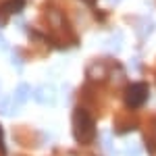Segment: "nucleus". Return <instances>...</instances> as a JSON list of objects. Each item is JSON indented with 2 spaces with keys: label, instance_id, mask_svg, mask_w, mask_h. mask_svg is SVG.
<instances>
[{
  "label": "nucleus",
  "instance_id": "f257e3e1",
  "mask_svg": "<svg viewBox=\"0 0 156 156\" xmlns=\"http://www.w3.org/2000/svg\"><path fill=\"white\" fill-rule=\"evenodd\" d=\"M73 135L79 144H90L96 137V127H94V119L87 115L85 108H75L73 112Z\"/></svg>",
  "mask_w": 156,
  "mask_h": 156
},
{
  "label": "nucleus",
  "instance_id": "f03ea898",
  "mask_svg": "<svg viewBox=\"0 0 156 156\" xmlns=\"http://www.w3.org/2000/svg\"><path fill=\"white\" fill-rule=\"evenodd\" d=\"M148 100V83L140 81V83H131L127 87V96H125V102L129 108H140Z\"/></svg>",
  "mask_w": 156,
  "mask_h": 156
},
{
  "label": "nucleus",
  "instance_id": "7ed1b4c3",
  "mask_svg": "<svg viewBox=\"0 0 156 156\" xmlns=\"http://www.w3.org/2000/svg\"><path fill=\"white\" fill-rule=\"evenodd\" d=\"M0 156H4V146H2V129H0Z\"/></svg>",
  "mask_w": 156,
  "mask_h": 156
}]
</instances>
